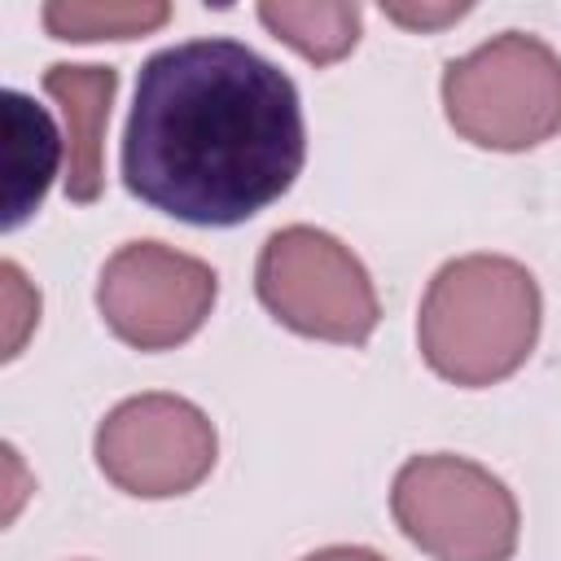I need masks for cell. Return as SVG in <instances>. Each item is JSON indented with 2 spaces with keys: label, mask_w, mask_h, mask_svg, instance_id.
<instances>
[{
  "label": "cell",
  "mask_w": 561,
  "mask_h": 561,
  "mask_svg": "<svg viewBox=\"0 0 561 561\" xmlns=\"http://www.w3.org/2000/svg\"><path fill=\"white\" fill-rule=\"evenodd\" d=\"M4 228L13 232L26 224L44 193L53 188V175L66 171V136L57 131L53 114L35 105L22 92H4Z\"/></svg>",
  "instance_id": "9"
},
{
  "label": "cell",
  "mask_w": 561,
  "mask_h": 561,
  "mask_svg": "<svg viewBox=\"0 0 561 561\" xmlns=\"http://www.w3.org/2000/svg\"><path fill=\"white\" fill-rule=\"evenodd\" d=\"M543 329V294L526 263L508 254L447 259L416 311V346L430 373L482 390L513 377Z\"/></svg>",
  "instance_id": "2"
},
{
  "label": "cell",
  "mask_w": 561,
  "mask_h": 561,
  "mask_svg": "<svg viewBox=\"0 0 561 561\" xmlns=\"http://www.w3.org/2000/svg\"><path fill=\"white\" fill-rule=\"evenodd\" d=\"M302 162L298 83L250 44L206 35L140 61L118 171L149 210L193 228H237L285 197Z\"/></svg>",
  "instance_id": "1"
},
{
  "label": "cell",
  "mask_w": 561,
  "mask_h": 561,
  "mask_svg": "<svg viewBox=\"0 0 561 561\" xmlns=\"http://www.w3.org/2000/svg\"><path fill=\"white\" fill-rule=\"evenodd\" d=\"M394 526L434 561H508L522 535L517 495L469 456H408L390 482Z\"/></svg>",
  "instance_id": "4"
},
{
  "label": "cell",
  "mask_w": 561,
  "mask_h": 561,
  "mask_svg": "<svg viewBox=\"0 0 561 561\" xmlns=\"http://www.w3.org/2000/svg\"><path fill=\"white\" fill-rule=\"evenodd\" d=\"M92 456L123 495L171 500L197 491L210 478L219 460V434L193 399L149 390L114 403L101 416Z\"/></svg>",
  "instance_id": "6"
},
{
  "label": "cell",
  "mask_w": 561,
  "mask_h": 561,
  "mask_svg": "<svg viewBox=\"0 0 561 561\" xmlns=\"http://www.w3.org/2000/svg\"><path fill=\"white\" fill-rule=\"evenodd\" d=\"M0 276H4V302H9V351H4V359H13L26 342V329L39 324V294L26 285V276L13 259L0 263Z\"/></svg>",
  "instance_id": "12"
},
{
  "label": "cell",
  "mask_w": 561,
  "mask_h": 561,
  "mask_svg": "<svg viewBox=\"0 0 561 561\" xmlns=\"http://www.w3.org/2000/svg\"><path fill=\"white\" fill-rule=\"evenodd\" d=\"M302 561H386V557L373 552V548H364V543H329V548L307 552Z\"/></svg>",
  "instance_id": "14"
},
{
  "label": "cell",
  "mask_w": 561,
  "mask_h": 561,
  "mask_svg": "<svg viewBox=\"0 0 561 561\" xmlns=\"http://www.w3.org/2000/svg\"><path fill=\"white\" fill-rule=\"evenodd\" d=\"M44 92L66 123V197L92 206L105 188V123L118 92V70L88 61H53L44 70Z\"/></svg>",
  "instance_id": "8"
},
{
  "label": "cell",
  "mask_w": 561,
  "mask_h": 561,
  "mask_svg": "<svg viewBox=\"0 0 561 561\" xmlns=\"http://www.w3.org/2000/svg\"><path fill=\"white\" fill-rule=\"evenodd\" d=\"M215 298V267L167 241H127L96 276V311L131 351L184 346L210 320Z\"/></svg>",
  "instance_id": "7"
},
{
  "label": "cell",
  "mask_w": 561,
  "mask_h": 561,
  "mask_svg": "<svg viewBox=\"0 0 561 561\" xmlns=\"http://www.w3.org/2000/svg\"><path fill=\"white\" fill-rule=\"evenodd\" d=\"M381 13L399 26H412V31H434V26H447L456 18L469 13V4H381Z\"/></svg>",
  "instance_id": "13"
},
{
  "label": "cell",
  "mask_w": 561,
  "mask_h": 561,
  "mask_svg": "<svg viewBox=\"0 0 561 561\" xmlns=\"http://www.w3.org/2000/svg\"><path fill=\"white\" fill-rule=\"evenodd\" d=\"M443 114L478 149L526 153L561 131V53L530 31H500L443 66Z\"/></svg>",
  "instance_id": "3"
},
{
  "label": "cell",
  "mask_w": 561,
  "mask_h": 561,
  "mask_svg": "<svg viewBox=\"0 0 561 561\" xmlns=\"http://www.w3.org/2000/svg\"><path fill=\"white\" fill-rule=\"evenodd\" d=\"M254 294L276 324L333 346H364L381 320L377 285L359 254L311 224L276 228L263 241Z\"/></svg>",
  "instance_id": "5"
},
{
  "label": "cell",
  "mask_w": 561,
  "mask_h": 561,
  "mask_svg": "<svg viewBox=\"0 0 561 561\" xmlns=\"http://www.w3.org/2000/svg\"><path fill=\"white\" fill-rule=\"evenodd\" d=\"M259 22L280 44H289L298 57H307L311 66H333L359 44L364 9L346 4V0H316V4L263 0L259 4Z\"/></svg>",
  "instance_id": "10"
},
{
  "label": "cell",
  "mask_w": 561,
  "mask_h": 561,
  "mask_svg": "<svg viewBox=\"0 0 561 561\" xmlns=\"http://www.w3.org/2000/svg\"><path fill=\"white\" fill-rule=\"evenodd\" d=\"M53 39H136L167 26L171 4L162 0H48L39 9Z\"/></svg>",
  "instance_id": "11"
}]
</instances>
